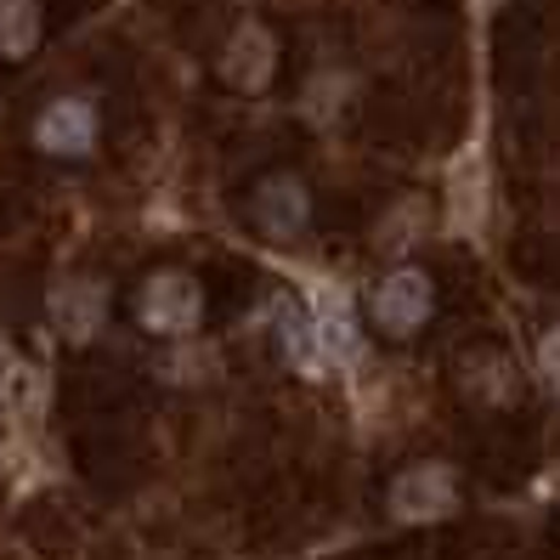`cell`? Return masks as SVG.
<instances>
[{"instance_id":"cell-1","label":"cell","mask_w":560,"mask_h":560,"mask_svg":"<svg viewBox=\"0 0 560 560\" xmlns=\"http://www.w3.org/2000/svg\"><path fill=\"white\" fill-rule=\"evenodd\" d=\"M137 317L148 335L171 340V346H187L192 335H199L205 323V289L192 272H153L137 294Z\"/></svg>"},{"instance_id":"cell-2","label":"cell","mask_w":560,"mask_h":560,"mask_svg":"<svg viewBox=\"0 0 560 560\" xmlns=\"http://www.w3.org/2000/svg\"><path fill=\"white\" fill-rule=\"evenodd\" d=\"M369 312L374 323L385 328L390 340H413L424 323H431L436 312V289H431V272H419V267H397V272H385L369 294Z\"/></svg>"},{"instance_id":"cell-3","label":"cell","mask_w":560,"mask_h":560,"mask_svg":"<svg viewBox=\"0 0 560 560\" xmlns=\"http://www.w3.org/2000/svg\"><path fill=\"white\" fill-rule=\"evenodd\" d=\"M385 510L397 515V521H408V526H424V521L453 515V510H458V476H453V465H442V458L408 465L397 481H390Z\"/></svg>"},{"instance_id":"cell-4","label":"cell","mask_w":560,"mask_h":560,"mask_svg":"<svg viewBox=\"0 0 560 560\" xmlns=\"http://www.w3.org/2000/svg\"><path fill=\"white\" fill-rule=\"evenodd\" d=\"M96 137H103V114H96L91 96H57V103L40 108L28 142L46 159H91L96 153Z\"/></svg>"},{"instance_id":"cell-5","label":"cell","mask_w":560,"mask_h":560,"mask_svg":"<svg viewBox=\"0 0 560 560\" xmlns=\"http://www.w3.org/2000/svg\"><path fill=\"white\" fill-rule=\"evenodd\" d=\"M215 74L233 85V91H244V96H260V91L272 85V74H278V35L260 18H244L233 35H226Z\"/></svg>"},{"instance_id":"cell-6","label":"cell","mask_w":560,"mask_h":560,"mask_svg":"<svg viewBox=\"0 0 560 560\" xmlns=\"http://www.w3.org/2000/svg\"><path fill=\"white\" fill-rule=\"evenodd\" d=\"M249 215H255V226H260V233H267L272 244L301 238V233H306V221H312V187H306L301 176H294V171H272V176H260Z\"/></svg>"},{"instance_id":"cell-7","label":"cell","mask_w":560,"mask_h":560,"mask_svg":"<svg viewBox=\"0 0 560 560\" xmlns=\"http://www.w3.org/2000/svg\"><path fill=\"white\" fill-rule=\"evenodd\" d=\"M108 323V289L96 278H69L51 289V328L74 346H91Z\"/></svg>"},{"instance_id":"cell-8","label":"cell","mask_w":560,"mask_h":560,"mask_svg":"<svg viewBox=\"0 0 560 560\" xmlns=\"http://www.w3.org/2000/svg\"><path fill=\"white\" fill-rule=\"evenodd\" d=\"M458 385H465V397L487 402V408H510L521 397V374L504 351L492 346H476L465 362H458Z\"/></svg>"},{"instance_id":"cell-9","label":"cell","mask_w":560,"mask_h":560,"mask_svg":"<svg viewBox=\"0 0 560 560\" xmlns=\"http://www.w3.org/2000/svg\"><path fill=\"white\" fill-rule=\"evenodd\" d=\"M312 323H317V340L328 351V369L335 362H357L362 357V340H357V312L340 294V283H323L317 301H312Z\"/></svg>"},{"instance_id":"cell-10","label":"cell","mask_w":560,"mask_h":560,"mask_svg":"<svg viewBox=\"0 0 560 560\" xmlns=\"http://www.w3.org/2000/svg\"><path fill=\"white\" fill-rule=\"evenodd\" d=\"M278 340H283V357H289V369H294V374H306V380H323V374H328V351H323L317 323H312L306 312H289V306H283V317H278Z\"/></svg>"},{"instance_id":"cell-11","label":"cell","mask_w":560,"mask_h":560,"mask_svg":"<svg viewBox=\"0 0 560 560\" xmlns=\"http://www.w3.org/2000/svg\"><path fill=\"white\" fill-rule=\"evenodd\" d=\"M40 35H46L40 0H0V57H7V62L35 57Z\"/></svg>"},{"instance_id":"cell-12","label":"cell","mask_w":560,"mask_h":560,"mask_svg":"<svg viewBox=\"0 0 560 560\" xmlns=\"http://www.w3.org/2000/svg\"><path fill=\"white\" fill-rule=\"evenodd\" d=\"M7 402H12L18 419H40V408H46V385H40V374H35V369H23V362H12V369H7Z\"/></svg>"},{"instance_id":"cell-13","label":"cell","mask_w":560,"mask_h":560,"mask_svg":"<svg viewBox=\"0 0 560 560\" xmlns=\"http://www.w3.org/2000/svg\"><path fill=\"white\" fill-rule=\"evenodd\" d=\"M346 91H351V80L328 69V74H317V80L306 85V103H312L317 119H335V108H340V96H346Z\"/></svg>"},{"instance_id":"cell-14","label":"cell","mask_w":560,"mask_h":560,"mask_svg":"<svg viewBox=\"0 0 560 560\" xmlns=\"http://www.w3.org/2000/svg\"><path fill=\"white\" fill-rule=\"evenodd\" d=\"M538 369H544V380L560 390V328H549V335H544V346H538Z\"/></svg>"},{"instance_id":"cell-15","label":"cell","mask_w":560,"mask_h":560,"mask_svg":"<svg viewBox=\"0 0 560 560\" xmlns=\"http://www.w3.org/2000/svg\"><path fill=\"white\" fill-rule=\"evenodd\" d=\"M199 369H205V357H199V351H182V357H176V374H182V380H187V374H199Z\"/></svg>"}]
</instances>
